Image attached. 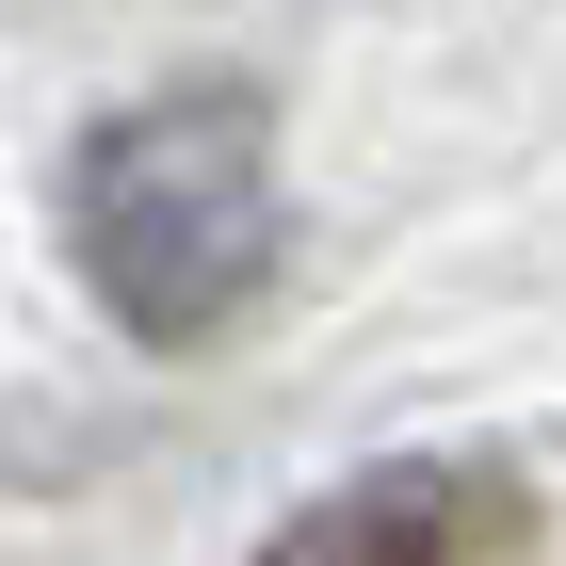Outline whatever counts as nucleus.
Instances as JSON below:
<instances>
[{
	"instance_id": "1",
	"label": "nucleus",
	"mask_w": 566,
	"mask_h": 566,
	"mask_svg": "<svg viewBox=\"0 0 566 566\" xmlns=\"http://www.w3.org/2000/svg\"><path fill=\"white\" fill-rule=\"evenodd\" d=\"M275 243H292V195H275V114L243 82L130 97V114H97L82 163H65V260L97 275V307H114L146 356L227 340V324L275 292Z\"/></svg>"
},
{
	"instance_id": "2",
	"label": "nucleus",
	"mask_w": 566,
	"mask_h": 566,
	"mask_svg": "<svg viewBox=\"0 0 566 566\" xmlns=\"http://www.w3.org/2000/svg\"><path fill=\"white\" fill-rule=\"evenodd\" d=\"M518 551V485L485 453H389V470L324 485L260 566H502Z\"/></svg>"
}]
</instances>
